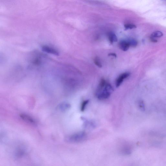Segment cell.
<instances>
[{"label": "cell", "mask_w": 166, "mask_h": 166, "mask_svg": "<svg viewBox=\"0 0 166 166\" xmlns=\"http://www.w3.org/2000/svg\"><path fill=\"white\" fill-rule=\"evenodd\" d=\"M87 135L84 132H79L75 134L67 136L65 141L67 143H77L85 140Z\"/></svg>", "instance_id": "1"}, {"label": "cell", "mask_w": 166, "mask_h": 166, "mask_svg": "<svg viewBox=\"0 0 166 166\" xmlns=\"http://www.w3.org/2000/svg\"><path fill=\"white\" fill-rule=\"evenodd\" d=\"M139 107L142 110H143L144 109V105L143 102L140 101L139 103Z\"/></svg>", "instance_id": "15"}, {"label": "cell", "mask_w": 166, "mask_h": 166, "mask_svg": "<svg viewBox=\"0 0 166 166\" xmlns=\"http://www.w3.org/2000/svg\"><path fill=\"white\" fill-rule=\"evenodd\" d=\"M89 102V100H86L83 101L81 106V111L84 112Z\"/></svg>", "instance_id": "13"}, {"label": "cell", "mask_w": 166, "mask_h": 166, "mask_svg": "<svg viewBox=\"0 0 166 166\" xmlns=\"http://www.w3.org/2000/svg\"><path fill=\"white\" fill-rule=\"evenodd\" d=\"M108 56H113V57L115 58H116L117 57V55L115 53H109L108 54Z\"/></svg>", "instance_id": "16"}, {"label": "cell", "mask_w": 166, "mask_h": 166, "mask_svg": "<svg viewBox=\"0 0 166 166\" xmlns=\"http://www.w3.org/2000/svg\"><path fill=\"white\" fill-rule=\"evenodd\" d=\"M43 51L46 53L58 56L59 55V52L58 50L51 46L47 45L43 46L42 47Z\"/></svg>", "instance_id": "3"}, {"label": "cell", "mask_w": 166, "mask_h": 166, "mask_svg": "<svg viewBox=\"0 0 166 166\" xmlns=\"http://www.w3.org/2000/svg\"><path fill=\"white\" fill-rule=\"evenodd\" d=\"M163 34L160 31H157L154 32L151 35V37L153 38H159L162 37Z\"/></svg>", "instance_id": "10"}, {"label": "cell", "mask_w": 166, "mask_h": 166, "mask_svg": "<svg viewBox=\"0 0 166 166\" xmlns=\"http://www.w3.org/2000/svg\"><path fill=\"white\" fill-rule=\"evenodd\" d=\"M127 40L130 46L135 47L137 46L138 42L136 40L131 39H129Z\"/></svg>", "instance_id": "11"}, {"label": "cell", "mask_w": 166, "mask_h": 166, "mask_svg": "<svg viewBox=\"0 0 166 166\" xmlns=\"http://www.w3.org/2000/svg\"><path fill=\"white\" fill-rule=\"evenodd\" d=\"M130 75V73L129 72H126L121 74L116 80V83H115L116 87H119L122 84L124 80L128 77Z\"/></svg>", "instance_id": "4"}, {"label": "cell", "mask_w": 166, "mask_h": 166, "mask_svg": "<svg viewBox=\"0 0 166 166\" xmlns=\"http://www.w3.org/2000/svg\"><path fill=\"white\" fill-rule=\"evenodd\" d=\"M94 63L98 67L101 68L102 67V65L101 63L100 59L98 57H96L94 60Z\"/></svg>", "instance_id": "12"}, {"label": "cell", "mask_w": 166, "mask_h": 166, "mask_svg": "<svg viewBox=\"0 0 166 166\" xmlns=\"http://www.w3.org/2000/svg\"><path fill=\"white\" fill-rule=\"evenodd\" d=\"M108 39L110 44H113L114 42H117V38L116 35L113 32H110L108 33Z\"/></svg>", "instance_id": "8"}, {"label": "cell", "mask_w": 166, "mask_h": 166, "mask_svg": "<svg viewBox=\"0 0 166 166\" xmlns=\"http://www.w3.org/2000/svg\"><path fill=\"white\" fill-rule=\"evenodd\" d=\"M119 46L123 51H126L129 49L130 46L127 40H123L119 42Z\"/></svg>", "instance_id": "5"}, {"label": "cell", "mask_w": 166, "mask_h": 166, "mask_svg": "<svg viewBox=\"0 0 166 166\" xmlns=\"http://www.w3.org/2000/svg\"><path fill=\"white\" fill-rule=\"evenodd\" d=\"M20 117L22 119L26 122L31 124H35L36 122L29 115L25 114H20Z\"/></svg>", "instance_id": "7"}, {"label": "cell", "mask_w": 166, "mask_h": 166, "mask_svg": "<svg viewBox=\"0 0 166 166\" xmlns=\"http://www.w3.org/2000/svg\"><path fill=\"white\" fill-rule=\"evenodd\" d=\"M124 27L125 28V30H127L136 28V26L135 25L132 24H127L124 25Z\"/></svg>", "instance_id": "14"}, {"label": "cell", "mask_w": 166, "mask_h": 166, "mask_svg": "<svg viewBox=\"0 0 166 166\" xmlns=\"http://www.w3.org/2000/svg\"><path fill=\"white\" fill-rule=\"evenodd\" d=\"M113 91V89L112 85L109 84H106L103 89L96 94L97 98L101 100L108 99Z\"/></svg>", "instance_id": "2"}, {"label": "cell", "mask_w": 166, "mask_h": 166, "mask_svg": "<svg viewBox=\"0 0 166 166\" xmlns=\"http://www.w3.org/2000/svg\"><path fill=\"white\" fill-rule=\"evenodd\" d=\"M106 83L107 82L105 79L102 78L101 80L98 87L97 88L96 94L99 93L105 87Z\"/></svg>", "instance_id": "9"}, {"label": "cell", "mask_w": 166, "mask_h": 166, "mask_svg": "<svg viewBox=\"0 0 166 166\" xmlns=\"http://www.w3.org/2000/svg\"><path fill=\"white\" fill-rule=\"evenodd\" d=\"M71 107L70 103L66 102L62 103L60 104L57 107V109L59 111L64 112L69 109Z\"/></svg>", "instance_id": "6"}, {"label": "cell", "mask_w": 166, "mask_h": 166, "mask_svg": "<svg viewBox=\"0 0 166 166\" xmlns=\"http://www.w3.org/2000/svg\"><path fill=\"white\" fill-rule=\"evenodd\" d=\"M150 40L152 42H153L156 43L158 41L155 39V38H153L152 37H150Z\"/></svg>", "instance_id": "17"}]
</instances>
